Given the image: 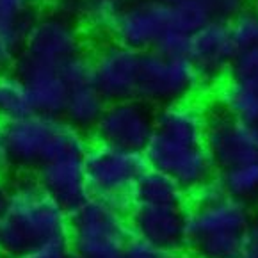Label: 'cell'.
<instances>
[{"label":"cell","instance_id":"7a4b0ae2","mask_svg":"<svg viewBox=\"0 0 258 258\" xmlns=\"http://www.w3.org/2000/svg\"><path fill=\"white\" fill-rule=\"evenodd\" d=\"M4 136L13 166L25 171L38 169L53 159H84L91 145L86 132L64 118L39 112L4 123Z\"/></svg>","mask_w":258,"mask_h":258},{"label":"cell","instance_id":"5bb4252c","mask_svg":"<svg viewBox=\"0 0 258 258\" xmlns=\"http://www.w3.org/2000/svg\"><path fill=\"white\" fill-rule=\"evenodd\" d=\"M15 72L25 82L34 112L62 118L70 88L66 86L61 72L55 66L43 64L18 53L15 61Z\"/></svg>","mask_w":258,"mask_h":258},{"label":"cell","instance_id":"484cf974","mask_svg":"<svg viewBox=\"0 0 258 258\" xmlns=\"http://www.w3.org/2000/svg\"><path fill=\"white\" fill-rule=\"evenodd\" d=\"M62 79L70 89L82 88V86H91L95 84V64H93V57L86 55L84 52L70 57L59 66Z\"/></svg>","mask_w":258,"mask_h":258},{"label":"cell","instance_id":"b9f144b4","mask_svg":"<svg viewBox=\"0 0 258 258\" xmlns=\"http://www.w3.org/2000/svg\"><path fill=\"white\" fill-rule=\"evenodd\" d=\"M253 224H254V226L258 228V216H256V219H254V223H253Z\"/></svg>","mask_w":258,"mask_h":258},{"label":"cell","instance_id":"d590c367","mask_svg":"<svg viewBox=\"0 0 258 258\" xmlns=\"http://www.w3.org/2000/svg\"><path fill=\"white\" fill-rule=\"evenodd\" d=\"M240 258H258V228L254 224L251 226L249 233L246 237V246H244Z\"/></svg>","mask_w":258,"mask_h":258},{"label":"cell","instance_id":"ba28073f","mask_svg":"<svg viewBox=\"0 0 258 258\" xmlns=\"http://www.w3.org/2000/svg\"><path fill=\"white\" fill-rule=\"evenodd\" d=\"M171 31H178L175 6L159 0H126L114 23L112 36L130 48L150 52Z\"/></svg>","mask_w":258,"mask_h":258},{"label":"cell","instance_id":"2e32d148","mask_svg":"<svg viewBox=\"0 0 258 258\" xmlns=\"http://www.w3.org/2000/svg\"><path fill=\"white\" fill-rule=\"evenodd\" d=\"M36 176L43 189L55 198L70 214L91 198L84 159L66 157L48 160L36 169Z\"/></svg>","mask_w":258,"mask_h":258},{"label":"cell","instance_id":"e575fe53","mask_svg":"<svg viewBox=\"0 0 258 258\" xmlns=\"http://www.w3.org/2000/svg\"><path fill=\"white\" fill-rule=\"evenodd\" d=\"M11 167H13V160H11V155H9L8 143H6L4 123H0V178H4Z\"/></svg>","mask_w":258,"mask_h":258},{"label":"cell","instance_id":"7402d4cb","mask_svg":"<svg viewBox=\"0 0 258 258\" xmlns=\"http://www.w3.org/2000/svg\"><path fill=\"white\" fill-rule=\"evenodd\" d=\"M219 175L232 198L246 203L258 200V160L230 167Z\"/></svg>","mask_w":258,"mask_h":258},{"label":"cell","instance_id":"8d00e7d4","mask_svg":"<svg viewBox=\"0 0 258 258\" xmlns=\"http://www.w3.org/2000/svg\"><path fill=\"white\" fill-rule=\"evenodd\" d=\"M9 190H11V185L6 182V178H0V214L4 212L6 205H8Z\"/></svg>","mask_w":258,"mask_h":258},{"label":"cell","instance_id":"8fae6325","mask_svg":"<svg viewBox=\"0 0 258 258\" xmlns=\"http://www.w3.org/2000/svg\"><path fill=\"white\" fill-rule=\"evenodd\" d=\"M230 22L212 18L190 34L187 57L202 77L203 88H216L230 72L237 53Z\"/></svg>","mask_w":258,"mask_h":258},{"label":"cell","instance_id":"9c48e42d","mask_svg":"<svg viewBox=\"0 0 258 258\" xmlns=\"http://www.w3.org/2000/svg\"><path fill=\"white\" fill-rule=\"evenodd\" d=\"M205 146L219 173L258 160L256 130L232 118L216 105L209 107Z\"/></svg>","mask_w":258,"mask_h":258},{"label":"cell","instance_id":"ac0fdd59","mask_svg":"<svg viewBox=\"0 0 258 258\" xmlns=\"http://www.w3.org/2000/svg\"><path fill=\"white\" fill-rule=\"evenodd\" d=\"M214 105L253 128L258 126V88L228 77L216 86Z\"/></svg>","mask_w":258,"mask_h":258},{"label":"cell","instance_id":"836d02e7","mask_svg":"<svg viewBox=\"0 0 258 258\" xmlns=\"http://www.w3.org/2000/svg\"><path fill=\"white\" fill-rule=\"evenodd\" d=\"M86 8V0H52V13L72 22H80Z\"/></svg>","mask_w":258,"mask_h":258},{"label":"cell","instance_id":"1f68e13d","mask_svg":"<svg viewBox=\"0 0 258 258\" xmlns=\"http://www.w3.org/2000/svg\"><path fill=\"white\" fill-rule=\"evenodd\" d=\"M18 258H79L73 249L70 247L68 240H59V242H45L39 246L31 247L29 251Z\"/></svg>","mask_w":258,"mask_h":258},{"label":"cell","instance_id":"f35d334b","mask_svg":"<svg viewBox=\"0 0 258 258\" xmlns=\"http://www.w3.org/2000/svg\"><path fill=\"white\" fill-rule=\"evenodd\" d=\"M159 2H164V4L175 6V4H178V2H183V0H159Z\"/></svg>","mask_w":258,"mask_h":258},{"label":"cell","instance_id":"7bdbcfd3","mask_svg":"<svg viewBox=\"0 0 258 258\" xmlns=\"http://www.w3.org/2000/svg\"><path fill=\"white\" fill-rule=\"evenodd\" d=\"M0 258H2V256H0Z\"/></svg>","mask_w":258,"mask_h":258},{"label":"cell","instance_id":"ffe728a7","mask_svg":"<svg viewBox=\"0 0 258 258\" xmlns=\"http://www.w3.org/2000/svg\"><path fill=\"white\" fill-rule=\"evenodd\" d=\"M105 96L95 84L70 89L62 118L82 132H93L107 107Z\"/></svg>","mask_w":258,"mask_h":258},{"label":"cell","instance_id":"d6986e66","mask_svg":"<svg viewBox=\"0 0 258 258\" xmlns=\"http://www.w3.org/2000/svg\"><path fill=\"white\" fill-rule=\"evenodd\" d=\"M134 196H136V203L189 207V194L169 175L153 167H146L145 173L139 176L134 189Z\"/></svg>","mask_w":258,"mask_h":258},{"label":"cell","instance_id":"f1b7e54d","mask_svg":"<svg viewBox=\"0 0 258 258\" xmlns=\"http://www.w3.org/2000/svg\"><path fill=\"white\" fill-rule=\"evenodd\" d=\"M230 196L221 175H214L189 194V207H207L219 203Z\"/></svg>","mask_w":258,"mask_h":258},{"label":"cell","instance_id":"d4e9b609","mask_svg":"<svg viewBox=\"0 0 258 258\" xmlns=\"http://www.w3.org/2000/svg\"><path fill=\"white\" fill-rule=\"evenodd\" d=\"M175 18L178 31L192 34L200 27L210 22L214 16L203 0H183L175 4Z\"/></svg>","mask_w":258,"mask_h":258},{"label":"cell","instance_id":"cb8c5ba5","mask_svg":"<svg viewBox=\"0 0 258 258\" xmlns=\"http://www.w3.org/2000/svg\"><path fill=\"white\" fill-rule=\"evenodd\" d=\"M237 48H258V6H247L230 22Z\"/></svg>","mask_w":258,"mask_h":258},{"label":"cell","instance_id":"d6a6232c","mask_svg":"<svg viewBox=\"0 0 258 258\" xmlns=\"http://www.w3.org/2000/svg\"><path fill=\"white\" fill-rule=\"evenodd\" d=\"M203 2L210 9L214 18L226 20V22L239 15L244 8H247V0H203Z\"/></svg>","mask_w":258,"mask_h":258},{"label":"cell","instance_id":"9a60e30c","mask_svg":"<svg viewBox=\"0 0 258 258\" xmlns=\"http://www.w3.org/2000/svg\"><path fill=\"white\" fill-rule=\"evenodd\" d=\"M254 223L249 203L228 196L207 207H189L187 210V247L202 237L223 232H249Z\"/></svg>","mask_w":258,"mask_h":258},{"label":"cell","instance_id":"5b68a950","mask_svg":"<svg viewBox=\"0 0 258 258\" xmlns=\"http://www.w3.org/2000/svg\"><path fill=\"white\" fill-rule=\"evenodd\" d=\"M202 89V77L189 57H169L153 50L143 52L136 98L160 107L194 98Z\"/></svg>","mask_w":258,"mask_h":258},{"label":"cell","instance_id":"30bf717a","mask_svg":"<svg viewBox=\"0 0 258 258\" xmlns=\"http://www.w3.org/2000/svg\"><path fill=\"white\" fill-rule=\"evenodd\" d=\"M82 52V36L72 20L53 13L34 18L27 27L20 53L43 64L59 66Z\"/></svg>","mask_w":258,"mask_h":258},{"label":"cell","instance_id":"44dd1931","mask_svg":"<svg viewBox=\"0 0 258 258\" xmlns=\"http://www.w3.org/2000/svg\"><path fill=\"white\" fill-rule=\"evenodd\" d=\"M34 112L25 82L16 72H0V123L23 118Z\"/></svg>","mask_w":258,"mask_h":258},{"label":"cell","instance_id":"603a6c76","mask_svg":"<svg viewBox=\"0 0 258 258\" xmlns=\"http://www.w3.org/2000/svg\"><path fill=\"white\" fill-rule=\"evenodd\" d=\"M123 4V0H86L80 22L95 34H112L114 23Z\"/></svg>","mask_w":258,"mask_h":258},{"label":"cell","instance_id":"e0dca14e","mask_svg":"<svg viewBox=\"0 0 258 258\" xmlns=\"http://www.w3.org/2000/svg\"><path fill=\"white\" fill-rule=\"evenodd\" d=\"M209 107L194 98L160 105L155 112V132L173 141L205 145Z\"/></svg>","mask_w":258,"mask_h":258},{"label":"cell","instance_id":"277c9868","mask_svg":"<svg viewBox=\"0 0 258 258\" xmlns=\"http://www.w3.org/2000/svg\"><path fill=\"white\" fill-rule=\"evenodd\" d=\"M132 237L128 216L98 198H89L72 212L68 244L79 258H103L121 253Z\"/></svg>","mask_w":258,"mask_h":258},{"label":"cell","instance_id":"f546056e","mask_svg":"<svg viewBox=\"0 0 258 258\" xmlns=\"http://www.w3.org/2000/svg\"><path fill=\"white\" fill-rule=\"evenodd\" d=\"M125 258H173L175 254L166 251L164 247L157 246L155 242L148 239H143L139 235H134L128 239V242L123 247Z\"/></svg>","mask_w":258,"mask_h":258},{"label":"cell","instance_id":"60d3db41","mask_svg":"<svg viewBox=\"0 0 258 258\" xmlns=\"http://www.w3.org/2000/svg\"><path fill=\"white\" fill-rule=\"evenodd\" d=\"M103 258H125V254H123V251H121V253L110 254V256H103Z\"/></svg>","mask_w":258,"mask_h":258},{"label":"cell","instance_id":"ab89813d","mask_svg":"<svg viewBox=\"0 0 258 258\" xmlns=\"http://www.w3.org/2000/svg\"><path fill=\"white\" fill-rule=\"evenodd\" d=\"M173 258H200V256H194V254H175Z\"/></svg>","mask_w":258,"mask_h":258},{"label":"cell","instance_id":"74e56055","mask_svg":"<svg viewBox=\"0 0 258 258\" xmlns=\"http://www.w3.org/2000/svg\"><path fill=\"white\" fill-rule=\"evenodd\" d=\"M0 25H2V27H27L29 23H27V25H20V23H11V22L8 20V16L4 15L2 8H0Z\"/></svg>","mask_w":258,"mask_h":258},{"label":"cell","instance_id":"4dcf8cb0","mask_svg":"<svg viewBox=\"0 0 258 258\" xmlns=\"http://www.w3.org/2000/svg\"><path fill=\"white\" fill-rule=\"evenodd\" d=\"M189 39L190 34H185L182 31H171L157 43L153 52H159L162 55H169V57H187Z\"/></svg>","mask_w":258,"mask_h":258},{"label":"cell","instance_id":"4316f807","mask_svg":"<svg viewBox=\"0 0 258 258\" xmlns=\"http://www.w3.org/2000/svg\"><path fill=\"white\" fill-rule=\"evenodd\" d=\"M230 79L258 88V48H240L233 57Z\"/></svg>","mask_w":258,"mask_h":258},{"label":"cell","instance_id":"83f0119b","mask_svg":"<svg viewBox=\"0 0 258 258\" xmlns=\"http://www.w3.org/2000/svg\"><path fill=\"white\" fill-rule=\"evenodd\" d=\"M29 27V25H27ZM27 27H2L0 25V72L15 64L23 45Z\"/></svg>","mask_w":258,"mask_h":258},{"label":"cell","instance_id":"7c38bea8","mask_svg":"<svg viewBox=\"0 0 258 258\" xmlns=\"http://www.w3.org/2000/svg\"><path fill=\"white\" fill-rule=\"evenodd\" d=\"M143 52L123 43H107L93 57L95 86L107 102L130 100L137 96Z\"/></svg>","mask_w":258,"mask_h":258},{"label":"cell","instance_id":"6da1fadb","mask_svg":"<svg viewBox=\"0 0 258 258\" xmlns=\"http://www.w3.org/2000/svg\"><path fill=\"white\" fill-rule=\"evenodd\" d=\"M9 185L0 214V256L18 258L39 244L68 240L72 214L43 189L38 176L22 173Z\"/></svg>","mask_w":258,"mask_h":258},{"label":"cell","instance_id":"4fadbf2b","mask_svg":"<svg viewBox=\"0 0 258 258\" xmlns=\"http://www.w3.org/2000/svg\"><path fill=\"white\" fill-rule=\"evenodd\" d=\"M187 210L189 207L136 203L128 214L132 233L180 254L187 246Z\"/></svg>","mask_w":258,"mask_h":258},{"label":"cell","instance_id":"3957f363","mask_svg":"<svg viewBox=\"0 0 258 258\" xmlns=\"http://www.w3.org/2000/svg\"><path fill=\"white\" fill-rule=\"evenodd\" d=\"M84 167L91 196L128 216L136 205V183L148 167L145 155L95 141L84 155Z\"/></svg>","mask_w":258,"mask_h":258},{"label":"cell","instance_id":"8992f818","mask_svg":"<svg viewBox=\"0 0 258 258\" xmlns=\"http://www.w3.org/2000/svg\"><path fill=\"white\" fill-rule=\"evenodd\" d=\"M148 167L169 175L187 194L216 175V166L205 145L173 141L153 132L143 152Z\"/></svg>","mask_w":258,"mask_h":258},{"label":"cell","instance_id":"52a82bcc","mask_svg":"<svg viewBox=\"0 0 258 258\" xmlns=\"http://www.w3.org/2000/svg\"><path fill=\"white\" fill-rule=\"evenodd\" d=\"M155 132V112L139 98L109 102L96 123L95 141L143 153Z\"/></svg>","mask_w":258,"mask_h":258}]
</instances>
